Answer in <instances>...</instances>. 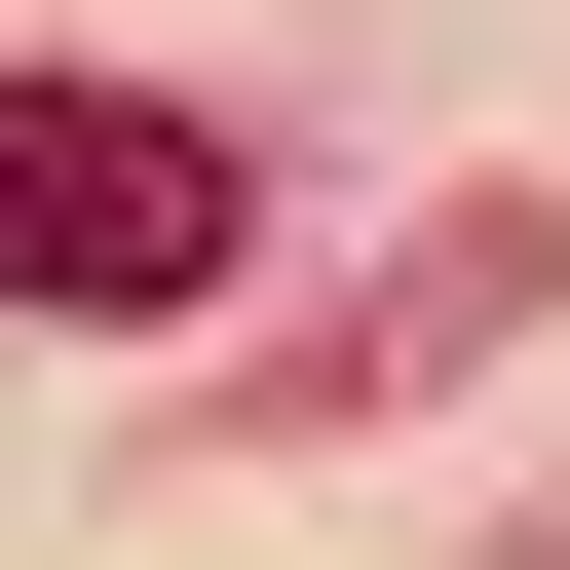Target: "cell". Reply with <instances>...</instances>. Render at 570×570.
I'll list each match as a JSON object with an SVG mask.
<instances>
[{
  "instance_id": "1",
  "label": "cell",
  "mask_w": 570,
  "mask_h": 570,
  "mask_svg": "<svg viewBox=\"0 0 570 570\" xmlns=\"http://www.w3.org/2000/svg\"><path fill=\"white\" fill-rule=\"evenodd\" d=\"M190 266H228V115L0 77V305H190Z\"/></svg>"
}]
</instances>
